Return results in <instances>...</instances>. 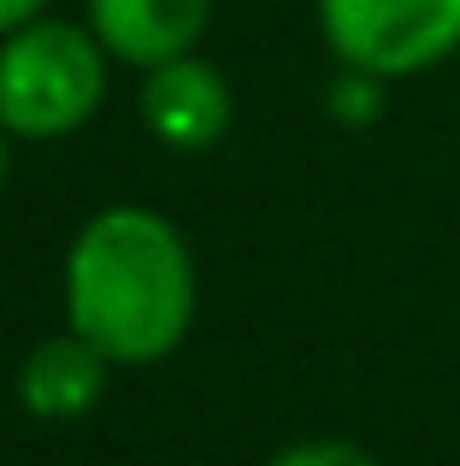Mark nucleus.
Returning <instances> with one entry per match:
<instances>
[{"label":"nucleus","instance_id":"nucleus-9","mask_svg":"<svg viewBox=\"0 0 460 466\" xmlns=\"http://www.w3.org/2000/svg\"><path fill=\"white\" fill-rule=\"evenodd\" d=\"M35 6H42V0H0V35H6V30H18V24L30 18Z\"/></svg>","mask_w":460,"mask_h":466},{"label":"nucleus","instance_id":"nucleus-7","mask_svg":"<svg viewBox=\"0 0 460 466\" xmlns=\"http://www.w3.org/2000/svg\"><path fill=\"white\" fill-rule=\"evenodd\" d=\"M272 466H378V461H372L366 449H355V443H295Z\"/></svg>","mask_w":460,"mask_h":466},{"label":"nucleus","instance_id":"nucleus-1","mask_svg":"<svg viewBox=\"0 0 460 466\" xmlns=\"http://www.w3.org/2000/svg\"><path fill=\"white\" fill-rule=\"evenodd\" d=\"M65 313L106 360H160L184 342L195 313L189 248L142 207L89 218L65 260Z\"/></svg>","mask_w":460,"mask_h":466},{"label":"nucleus","instance_id":"nucleus-6","mask_svg":"<svg viewBox=\"0 0 460 466\" xmlns=\"http://www.w3.org/2000/svg\"><path fill=\"white\" fill-rule=\"evenodd\" d=\"M101 390H106V354L77 330L47 337L18 372V396L35 420H77L101 401Z\"/></svg>","mask_w":460,"mask_h":466},{"label":"nucleus","instance_id":"nucleus-10","mask_svg":"<svg viewBox=\"0 0 460 466\" xmlns=\"http://www.w3.org/2000/svg\"><path fill=\"white\" fill-rule=\"evenodd\" d=\"M0 130H6V125H0ZM0 171H6V137H0Z\"/></svg>","mask_w":460,"mask_h":466},{"label":"nucleus","instance_id":"nucleus-3","mask_svg":"<svg viewBox=\"0 0 460 466\" xmlns=\"http://www.w3.org/2000/svg\"><path fill=\"white\" fill-rule=\"evenodd\" d=\"M319 24L366 77H414L460 47V0H319Z\"/></svg>","mask_w":460,"mask_h":466},{"label":"nucleus","instance_id":"nucleus-2","mask_svg":"<svg viewBox=\"0 0 460 466\" xmlns=\"http://www.w3.org/2000/svg\"><path fill=\"white\" fill-rule=\"evenodd\" d=\"M106 89L101 42L77 24H30L0 47V125L12 137H65Z\"/></svg>","mask_w":460,"mask_h":466},{"label":"nucleus","instance_id":"nucleus-8","mask_svg":"<svg viewBox=\"0 0 460 466\" xmlns=\"http://www.w3.org/2000/svg\"><path fill=\"white\" fill-rule=\"evenodd\" d=\"M331 106H336V113H343V118H372V113H378V95H372L366 71H360L355 83H343V95H336Z\"/></svg>","mask_w":460,"mask_h":466},{"label":"nucleus","instance_id":"nucleus-4","mask_svg":"<svg viewBox=\"0 0 460 466\" xmlns=\"http://www.w3.org/2000/svg\"><path fill=\"white\" fill-rule=\"evenodd\" d=\"M213 0H89L95 42L130 66H165L184 59L207 30Z\"/></svg>","mask_w":460,"mask_h":466},{"label":"nucleus","instance_id":"nucleus-5","mask_svg":"<svg viewBox=\"0 0 460 466\" xmlns=\"http://www.w3.org/2000/svg\"><path fill=\"white\" fill-rule=\"evenodd\" d=\"M142 118L165 148H213L230 125V89L201 59H165L142 89Z\"/></svg>","mask_w":460,"mask_h":466}]
</instances>
